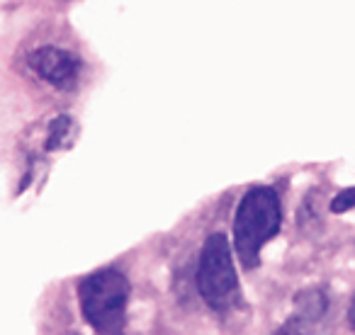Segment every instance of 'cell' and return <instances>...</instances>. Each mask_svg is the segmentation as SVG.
<instances>
[{
  "label": "cell",
  "instance_id": "6da1fadb",
  "mask_svg": "<svg viewBox=\"0 0 355 335\" xmlns=\"http://www.w3.org/2000/svg\"><path fill=\"white\" fill-rule=\"evenodd\" d=\"M282 212L275 190L253 188L243 194L234 217V248L246 270H253L261 260V251L280 231Z\"/></svg>",
  "mask_w": 355,
  "mask_h": 335
},
{
  "label": "cell",
  "instance_id": "7a4b0ae2",
  "mask_svg": "<svg viewBox=\"0 0 355 335\" xmlns=\"http://www.w3.org/2000/svg\"><path fill=\"white\" fill-rule=\"evenodd\" d=\"M80 309L90 328L100 335H122L127 325L129 282L117 270H98L78 287Z\"/></svg>",
  "mask_w": 355,
  "mask_h": 335
},
{
  "label": "cell",
  "instance_id": "3957f363",
  "mask_svg": "<svg viewBox=\"0 0 355 335\" xmlns=\"http://www.w3.org/2000/svg\"><path fill=\"white\" fill-rule=\"evenodd\" d=\"M198 289L202 299L217 311H227L236 304V267H234L232 243L224 233H214L205 243L198 267Z\"/></svg>",
  "mask_w": 355,
  "mask_h": 335
},
{
  "label": "cell",
  "instance_id": "277c9868",
  "mask_svg": "<svg viewBox=\"0 0 355 335\" xmlns=\"http://www.w3.org/2000/svg\"><path fill=\"white\" fill-rule=\"evenodd\" d=\"M30 66L37 75L51 83L54 88L69 90L78 80L80 61L59 46H42L30 54Z\"/></svg>",
  "mask_w": 355,
  "mask_h": 335
},
{
  "label": "cell",
  "instance_id": "5b68a950",
  "mask_svg": "<svg viewBox=\"0 0 355 335\" xmlns=\"http://www.w3.org/2000/svg\"><path fill=\"white\" fill-rule=\"evenodd\" d=\"M295 306H297V316H302L304 320H316L326 311V296L319 289L302 291V294H297Z\"/></svg>",
  "mask_w": 355,
  "mask_h": 335
},
{
  "label": "cell",
  "instance_id": "8992f818",
  "mask_svg": "<svg viewBox=\"0 0 355 335\" xmlns=\"http://www.w3.org/2000/svg\"><path fill=\"white\" fill-rule=\"evenodd\" d=\"M73 136V119L71 117H56L49 127V138H46V151H56V148H64L71 143Z\"/></svg>",
  "mask_w": 355,
  "mask_h": 335
},
{
  "label": "cell",
  "instance_id": "52a82bcc",
  "mask_svg": "<svg viewBox=\"0 0 355 335\" xmlns=\"http://www.w3.org/2000/svg\"><path fill=\"white\" fill-rule=\"evenodd\" d=\"M275 335H309V320H304L302 316H292L275 330Z\"/></svg>",
  "mask_w": 355,
  "mask_h": 335
},
{
  "label": "cell",
  "instance_id": "ba28073f",
  "mask_svg": "<svg viewBox=\"0 0 355 335\" xmlns=\"http://www.w3.org/2000/svg\"><path fill=\"white\" fill-rule=\"evenodd\" d=\"M353 207H355V188L338 192L334 197V202H331V212H336V214H343V212H348V209H353Z\"/></svg>",
  "mask_w": 355,
  "mask_h": 335
},
{
  "label": "cell",
  "instance_id": "9c48e42d",
  "mask_svg": "<svg viewBox=\"0 0 355 335\" xmlns=\"http://www.w3.org/2000/svg\"><path fill=\"white\" fill-rule=\"evenodd\" d=\"M348 316H350V323H353V328H355V296H353V301H350V311H348Z\"/></svg>",
  "mask_w": 355,
  "mask_h": 335
}]
</instances>
